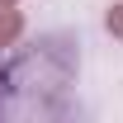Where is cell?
I'll return each instance as SVG.
<instances>
[{
	"label": "cell",
	"mask_w": 123,
	"mask_h": 123,
	"mask_svg": "<svg viewBox=\"0 0 123 123\" xmlns=\"http://www.w3.org/2000/svg\"><path fill=\"white\" fill-rule=\"evenodd\" d=\"M19 33H24V14H19V5H5L0 10V47H14Z\"/></svg>",
	"instance_id": "obj_1"
},
{
	"label": "cell",
	"mask_w": 123,
	"mask_h": 123,
	"mask_svg": "<svg viewBox=\"0 0 123 123\" xmlns=\"http://www.w3.org/2000/svg\"><path fill=\"white\" fill-rule=\"evenodd\" d=\"M104 29L114 33V38H123V0H114V5L104 10Z\"/></svg>",
	"instance_id": "obj_2"
},
{
	"label": "cell",
	"mask_w": 123,
	"mask_h": 123,
	"mask_svg": "<svg viewBox=\"0 0 123 123\" xmlns=\"http://www.w3.org/2000/svg\"><path fill=\"white\" fill-rule=\"evenodd\" d=\"M5 5H14V0H0V10H5Z\"/></svg>",
	"instance_id": "obj_3"
}]
</instances>
